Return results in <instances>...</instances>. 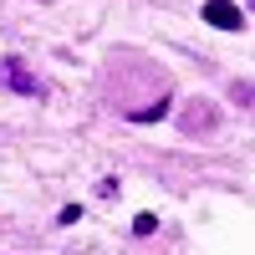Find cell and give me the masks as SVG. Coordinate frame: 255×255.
Listing matches in <instances>:
<instances>
[{
    "label": "cell",
    "mask_w": 255,
    "mask_h": 255,
    "mask_svg": "<svg viewBox=\"0 0 255 255\" xmlns=\"http://www.w3.org/2000/svg\"><path fill=\"white\" fill-rule=\"evenodd\" d=\"M204 20H209L215 31H240V26H245L240 5H230V0H209V5H204Z\"/></svg>",
    "instance_id": "6da1fadb"
},
{
    "label": "cell",
    "mask_w": 255,
    "mask_h": 255,
    "mask_svg": "<svg viewBox=\"0 0 255 255\" xmlns=\"http://www.w3.org/2000/svg\"><path fill=\"white\" fill-rule=\"evenodd\" d=\"M133 230H138V235H153L158 220H153V215H138V220H133Z\"/></svg>",
    "instance_id": "277c9868"
},
{
    "label": "cell",
    "mask_w": 255,
    "mask_h": 255,
    "mask_svg": "<svg viewBox=\"0 0 255 255\" xmlns=\"http://www.w3.org/2000/svg\"><path fill=\"white\" fill-rule=\"evenodd\" d=\"M163 113H168V102H158V108H138V113H128V118H133V123H153Z\"/></svg>",
    "instance_id": "3957f363"
},
{
    "label": "cell",
    "mask_w": 255,
    "mask_h": 255,
    "mask_svg": "<svg viewBox=\"0 0 255 255\" xmlns=\"http://www.w3.org/2000/svg\"><path fill=\"white\" fill-rule=\"evenodd\" d=\"M0 77H5V82H10V87L20 92V97H36V92H41V82H36V77H31L26 67H20V61H15V56H10V61H0Z\"/></svg>",
    "instance_id": "7a4b0ae2"
}]
</instances>
